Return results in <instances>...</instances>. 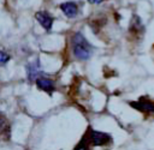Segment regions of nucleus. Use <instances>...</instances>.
<instances>
[{"label":"nucleus","mask_w":154,"mask_h":150,"mask_svg":"<svg viewBox=\"0 0 154 150\" xmlns=\"http://www.w3.org/2000/svg\"><path fill=\"white\" fill-rule=\"evenodd\" d=\"M73 55L79 60H88L93 53L91 44L85 40L81 32H76L71 40Z\"/></svg>","instance_id":"f257e3e1"},{"label":"nucleus","mask_w":154,"mask_h":150,"mask_svg":"<svg viewBox=\"0 0 154 150\" xmlns=\"http://www.w3.org/2000/svg\"><path fill=\"white\" fill-rule=\"evenodd\" d=\"M84 137L88 140V144L90 146H107L112 142V137L108 133L91 130L89 128L88 132L84 134Z\"/></svg>","instance_id":"f03ea898"},{"label":"nucleus","mask_w":154,"mask_h":150,"mask_svg":"<svg viewBox=\"0 0 154 150\" xmlns=\"http://www.w3.org/2000/svg\"><path fill=\"white\" fill-rule=\"evenodd\" d=\"M129 104L138 112H142V113H146V114H154V101L146 97V96L140 97L136 101L129 102Z\"/></svg>","instance_id":"7ed1b4c3"},{"label":"nucleus","mask_w":154,"mask_h":150,"mask_svg":"<svg viewBox=\"0 0 154 150\" xmlns=\"http://www.w3.org/2000/svg\"><path fill=\"white\" fill-rule=\"evenodd\" d=\"M35 83H36V86H37L40 90L47 92L48 95H52L53 91H54V89H55L53 80L49 79V78H47V77H43V76L38 77V78L35 80Z\"/></svg>","instance_id":"20e7f679"},{"label":"nucleus","mask_w":154,"mask_h":150,"mask_svg":"<svg viewBox=\"0 0 154 150\" xmlns=\"http://www.w3.org/2000/svg\"><path fill=\"white\" fill-rule=\"evenodd\" d=\"M26 74H28V78L30 80H34V79L36 80L38 77H41L42 71H41V66H40L38 60H35L26 66Z\"/></svg>","instance_id":"39448f33"},{"label":"nucleus","mask_w":154,"mask_h":150,"mask_svg":"<svg viewBox=\"0 0 154 150\" xmlns=\"http://www.w3.org/2000/svg\"><path fill=\"white\" fill-rule=\"evenodd\" d=\"M60 10L63 11V13L67 17V18H73L77 16L78 13V7L76 5V2L72 1H67V2H63L60 5Z\"/></svg>","instance_id":"423d86ee"},{"label":"nucleus","mask_w":154,"mask_h":150,"mask_svg":"<svg viewBox=\"0 0 154 150\" xmlns=\"http://www.w3.org/2000/svg\"><path fill=\"white\" fill-rule=\"evenodd\" d=\"M36 19L38 20V23L47 30L49 31L51 28H52V24H53V18L46 12V11H40V12H36L35 14Z\"/></svg>","instance_id":"0eeeda50"},{"label":"nucleus","mask_w":154,"mask_h":150,"mask_svg":"<svg viewBox=\"0 0 154 150\" xmlns=\"http://www.w3.org/2000/svg\"><path fill=\"white\" fill-rule=\"evenodd\" d=\"M75 150H90V145L88 144V140L85 137L82 138V140L77 144V146L75 148Z\"/></svg>","instance_id":"6e6552de"},{"label":"nucleus","mask_w":154,"mask_h":150,"mask_svg":"<svg viewBox=\"0 0 154 150\" xmlns=\"http://www.w3.org/2000/svg\"><path fill=\"white\" fill-rule=\"evenodd\" d=\"M10 60V55L2 50H0V66H4Z\"/></svg>","instance_id":"1a4fd4ad"},{"label":"nucleus","mask_w":154,"mask_h":150,"mask_svg":"<svg viewBox=\"0 0 154 150\" xmlns=\"http://www.w3.org/2000/svg\"><path fill=\"white\" fill-rule=\"evenodd\" d=\"M4 122H5V118H4V115L0 113V130H1V127L4 126Z\"/></svg>","instance_id":"9d476101"},{"label":"nucleus","mask_w":154,"mask_h":150,"mask_svg":"<svg viewBox=\"0 0 154 150\" xmlns=\"http://www.w3.org/2000/svg\"><path fill=\"white\" fill-rule=\"evenodd\" d=\"M90 4H100V2H102L103 0H88Z\"/></svg>","instance_id":"9b49d317"}]
</instances>
